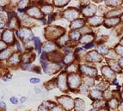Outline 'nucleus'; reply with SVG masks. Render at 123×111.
<instances>
[{"instance_id":"obj_1","label":"nucleus","mask_w":123,"mask_h":111,"mask_svg":"<svg viewBox=\"0 0 123 111\" xmlns=\"http://www.w3.org/2000/svg\"><path fill=\"white\" fill-rule=\"evenodd\" d=\"M58 101L61 103L63 106H64L66 110H70L73 108L74 106V102L69 97H61L58 99Z\"/></svg>"},{"instance_id":"obj_2","label":"nucleus","mask_w":123,"mask_h":111,"mask_svg":"<svg viewBox=\"0 0 123 111\" xmlns=\"http://www.w3.org/2000/svg\"><path fill=\"white\" fill-rule=\"evenodd\" d=\"M17 34L20 38H21L24 41L30 40L33 38L32 32L30 31L29 29H27V28H22L20 31H17Z\"/></svg>"},{"instance_id":"obj_3","label":"nucleus","mask_w":123,"mask_h":111,"mask_svg":"<svg viewBox=\"0 0 123 111\" xmlns=\"http://www.w3.org/2000/svg\"><path fill=\"white\" fill-rule=\"evenodd\" d=\"M68 83L71 88H76L80 83V77L76 74H71L68 77Z\"/></svg>"},{"instance_id":"obj_4","label":"nucleus","mask_w":123,"mask_h":111,"mask_svg":"<svg viewBox=\"0 0 123 111\" xmlns=\"http://www.w3.org/2000/svg\"><path fill=\"white\" fill-rule=\"evenodd\" d=\"M2 39L7 43H12L13 41V33L9 30L5 31L2 34Z\"/></svg>"},{"instance_id":"obj_5","label":"nucleus","mask_w":123,"mask_h":111,"mask_svg":"<svg viewBox=\"0 0 123 111\" xmlns=\"http://www.w3.org/2000/svg\"><path fill=\"white\" fill-rule=\"evenodd\" d=\"M58 87L60 89L64 91L67 88V83H66V76L64 74L60 75L58 78Z\"/></svg>"},{"instance_id":"obj_6","label":"nucleus","mask_w":123,"mask_h":111,"mask_svg":"<svg viewBox=\"0 0 123 111\" xmlns=\"http://www.w3.org/2000/svg\"><path fill=\"white\" fill-rule=\"evenodd\" d=\"M43 67L45 72H46V73H54V72H56L61 68L56 64H46Z\"/></svg>"},{"instance_id":"obj_7","label":"nucleus","mask_w":123,"mask_h":111,"mask_svg":"<svg viewBox=\"0 0 123 111\" xmlns=\"http://www.w3.org/2000/svg\"><path fill=\"white\" fill-rule=\"evenodd\" d=\"M64 17L68 20H73L78 17V12L74 10H68L64 12Z\"/></svg>"},{"instance_id":"obj_8","label":"nucleus","mask_w":123,"mask_h":111,"mask_svg":"<svg viewBox=\"0 0 123 111\" xmlns=\"http://www.w3.org/2000/svg\"><path fill=\"white\" fill-rule=\"evenodd\" d=\"M28 13L31 17H36V18H41L42 17V13L41 12L39 11L38 8H35V7H33L29 9L28 10Z\"/></svg>"},{"instance_id":"obj_9","label":"nucleus","mask_w":123,"mask_h":111,"mask_svg":"<svg viewBox=\"0 0 123 111\" xmlns=\"http://www.w3.org/2000/svg\"><path fill=\"white\" fill-rule=\"evenodd\" d=\"M81 70H82V73L89 74V75H95V74H97V71H96L95 69L89 67H87V66H82V67H81Z\"/></svg>"},{"instance_id":"obj_10","label":"nucleus","mask_w":123,"mask_h":111,"mask_svg":"<svg viewBox=\"0 0 123 111\" xmlns=\"http://www.w3.org/2000/svg\"><path fill=\"white\" fill-rule=\"evenodd\" d=\"M102 71H103V74H104V76L107 77V78H111V77H113L114 76H115L114 72L107 67H104L103 68H102Z\"/></svg>"},{"instance_id":"obj_11","label":"nucleus","mask_w":123,"mask_h":111,"mask_svg":"<svg viewBox=\"0 0 123 111\" xmlns=\"http://www.w3.org/2000/svg\"><path fill=\"white\" fill-rule=\"evenodd\" d=\"M102 20H103L102 17H94L90 18V19L89 20V22L92 25H98V24H100Z\"/></svg>"},{"instance_id":"obj_12","label":"nucleus","mask_w":123,"mask_h":111,"mask_svg":"<svg viewBox=\"0 0 123 111\" xmlns=\"http://www.w3.org/2000/svg\"><path fill=\"white\" fill-rule=\"evenodd\" d=\"M88 58L92 59V60H93V61H99V60H100V59H101L100 56L99 55L97 52L89 53V54L88 55Z\"/></svg>"},{"instance_id":"obj_13","label":"nucleus","mask_w":123,"mask_h":111,"mask_svg":"<svg viewBox=\"0 0 123 111\" xmlns=\"http://www.w3.org/2000/svg\"><path fill=\"white\" fill-rule=\"evenodd\" d=\"M84 24V22L82 20H74L72 23H71V28H73V29H75V28H79L81 27H82Z\"/></svg>"},{"instance_id":"obj_14","label":"nucleus","mask_w":123,"mask_h":111,"mask_svg":"<svg viewBox=\"0 0 123 111\" xmlns=\"http://www.w3.org/2000/svg\"><path fill=\"white\" fill-rule=\"evenodd\" d=\"M49 33H51V36L53 38H56L57 36L61 35V32H60V29L58 28H49L47 30Z\"/></svg>"},{"instance_id":"obj_15","label":"nucleus","mask_w":123,"mask_h":111,"mask_svg":"<svg viewBox=\"0 0 123 111\" xmlns=\"http://www.w3.org/2000/svg\"><path fill=\"white\" fill-rule=\"evenodd\" d=\"M119 22V19L118 18H112V19H109L107 20L106 22H105V25L107 27H111V26H114L117 24Z\"/></svg>"},{"instance_id":"obj_16","label":"nucleus","mask_w":123,"mask_h":111,"mask_svg":"<svg viewBox=\"0 0 123 111\" xmlns=\"http://www.w3.org/2000/svg\"><path fill=\"white\" fill-rule=\"evenodd\" d=\"M56 49L55 45L52 42H47L44 45V50L46 52H51V51L54 50Z\"/></svg>"},{"instance_id":"obj_17","label":"nucleus","mask_w":123,"mask_h":111,"mask_svg":"<svg viewBox=\"0 0 123 111\" xmlns=\"http://www.w3.org/2000/svg\"><path fill=\"white\" fill-rule=\"evenodd\" d=\"M96 11V9H95V6H90L86 8V10H83V13H85L87 16H90V15H92Z\"/></svg>"},{"instance_id":"obj_18","label":"nucleus","mask_w":123,"mask_h":111,"mask_svg":"<svg viewBox=\"0 0 123 111\" xmlns=\"http://www.w3.org/2000/svg\"><path fill=\"white\" fill-rule=\"evenodd\" d=\"M75 110L77 111H83L84 103L81 99H76L75 100Z\"/></svg>"},{"instance_id":"obj_19","label":"nucleus","mask_w":123,"mask_h":111,"mask_svg":"<svg viewBox=\"0 0 123 111\" xmlns=\"http://www.w3.org/2000/svg\"><path fill=\"white\" fill-rule=\"evenodd\" d=\"M19 62H20V57L18 54H14L10 59V63L11 64H16Z\"/></svg>"},{"instance_id":"obj_20","label":"nucleus","mask_w":123,"mask_h":111,"mask_svg":"<svg viewBox=\"0 0 123 111\" xmlns=\"http://www.w3.org/2000/svg\"><path fill=\"white\" fill-rule=\"evenodd\" d=\"M42 11H43L45 14H49V13H52L53 7L51 6H49V5L44 6L42 8Z\"/></svg>"},{"instance_id":"obj_21","label":"nucleus","mask_w":123,"mask_h":111,"mask_svg":"<svg viewBox=\"0 0 123 111\" xmlns=\"http://www.w3.org/2000/svg\"><path fill=\"white\" fill-rule=\"evenodd\" d=\"M92 38H93V36H92L91 35H86L82 38V39H81V42L82 43L89 42V41H90Z\"/></svg>"},{"instance_id":"obj_22","label":"nucleus","mask_w":123,"mask_h":111,"mask_svg":"<svg viewBox=\"0 0 123 111\" xmlns=\"http://www.w3.org/2000/svg\"><path fill=\"white\" fill-rule=\"evenodd\" d=\"M10 55V53L9 50H5L3 52L0 53V59H8L9 56Z\"/></svg>"},{"instance_id":"obj_23","label":"nucleus","mask_w":123,"mask_h":111,"mask_svg":"<svg viewBox=\"0 0 123 111\" xmlns=\"http://www.w3.org/2000/svg\"><path fill=\"white\" fill-rule=\"evenodd\" d=\"M91 95H92V97L96 98V99H99V98H100L102 96L101 92L97 91V90H92V92H91Z\"/></svg>"},{"instance_id":"obj_24","label":"nucleus","mask_w":123,"mask_h":111,"mask_svg":"<svg viewBox=\"0 0 123 111\" xmlns=\"http://www.w3.org/2000/svg\"><path fill=\"white\" fill-rule=\"evenodd\" d=\"M34 42L35 44V46H36V49L38 50V53H41V46H40V39L38 38H34Z\"/></svg>"},{"instance_id":"obj_25","label":"nucleus","mask_w":123,"mask_h":111,"mask_svg":"<svg viewBox=\"0 0 123 111\" xmlns=\"http://www.w3.org/2000/svg\"><path fill=\"white\" fill-rule=\"evenodd\" d=\"M108 105L111 108H112V109H116L117 106H118V101L114 99H111L109 102Z\"/></svg>"},{"instance_id":"obj_26","label":"nucleus","mask_w":123,"mask_h":111,"mask_svg":"<svg viewBox=\"0 0 123 111\" xmlns=\"http://www.w3.org/2000/svg\"><path fill=\"white\" fill-rule=\"evenodd\" d=\"M80 37V33L79 31H73L71 34V38L73 40H79V38Z\"/></svg>"},{"instance_id":"obj_27","label":"nucleus","mask_w":123,"mask_h":111,"mask_svg":"<svg viewBox=\"0 0 123 111\" xmlns=\"http://www.w3.org/2000/svg\"><path fill=\"white\" fill-rule=\"evenodd\" d=\"M109 63H110V64H111V67L114 69V70L119 71V67H118V63L115 62V61H114V60H111Z\"/></svg>"},{"instance_id":"obj_28","label":"nucleus","mask_w":123,"mask_h":111,"mask_svg":"<svg viewBox=\"0 0 123 111\" xmlns=\"http://www.w3.org/2000/svg\"><path fill=\"white\" fill-rule=\"evenodd\" d=\"M73 60V55L72 54H68V55L64 58V62L66 64H69Z\"/></svg>"},{"instance_id":"obj_29","label":"nucleus","mask_w":123,"mask_h":111,"mask_svg":"<svg viewBox=\"0 0 123 111\" xmlns=\"http://www.w3.org/2000/svg\"><path fill=\"white\" fill-rule=\"evenodd\" d=\"M28 1H21L19 3V7L20 9H21V10H24L25 8H26V6H28Z\"/></svg>"},{"instance_id":"obj_30","label":"nucleus","mask_w":123,"mask_h":111,"mask_svg":"<svg viewBox=\"0 0 123 111\" xmlns=\"http://www.w3.org/2000/svg\"><path fill=\"white\" fill-rule=\"evenodd\" d=\"M98 51H99V53H107V48L105 46H100V47H98Z\"/></svg>"},{"instance_id":"obj_31","label":"nucleus","mask_w":123,"mask_h":111,"mask_svg":"<svg viewBox=\"0 0 123 111\" xmlns=\"http://www.w3.org/2000/svg\"><path fill=\"white\" fill-rule=\"evenodd\" d=\"M68 1H55L54 3L55 5L56 6H64L68 3Z\"/></svg>"},{"instance_id":"obj_32","label":"nucleus","mask_w":123,"mask_h":111,"mask_svg":"<svg viewBox=\"0 0 123 111\" xmlns=\"http://www.w3.org/2000/svg\"><path fill=\"white\" fill-rule=\"evenodd\" d=\"M67 41H68V37L67 36H64V37H62L61 39H60L59 43L61 45H64L66 42H67Z\"/></svg>"},{"instance_id":"obj_33","label":"nucleus","mask_w":123,"mask_h":111,"mask_svg":"<svg viewBox=\"0 0 123 111\" xmlns=\"http://www.w3.org/2000/svg\"><path fill=\"white\" fill-rule=\"evenodd\" d=\"M76 69H77L76 66L71 65V66H70V67H69L68 68V71H70V72H72V71H75V70H76Z\"/></svg>"},{"instance_id":"obj_34","label":"nucleus","mask_w":123,"mask_h":111,"mask_svg":"<svg viewBox=\"0 0 123 111\" xmlns=\"http://www.w3.org/2000/svg\"><path fill=\"white\" fill-rule=\"evenodd\" d=\"M122 12V10H119V11H118V10H115V11H112V12H110V13H108V15L107 16H109L110 14H111V16H116V15H118L119 13H121Z\"/></svg>"},{"instance_id":"obj_35","label":"nucleus","mask_w":123,"mask_h":111,"mask_svg":"<svg viewBox=\"0 0 123 111\" xmlns=\"http://www.w3.org/2000/svg\"><path fill=\"white\" fill-rule=\"evenodd\" d=\"M117 53H118V54H121V55H123V47L122 46H118L117 47Z\"/></svg>"},{"instance_id":"obj_36","label":"nucleus","mask_w":123,"mask_h":111,"mask_svg":"<svg viewBox=\"0 0 123 111\" xmlns=\"http://www.w3.org/2000/svg\"><path fill=\"white\" fill-rule=\"evenodd\" d=\"M10 101H11V103H13V104H17V99L16 98V97H11L10 98Z\"/></svg>"},{"instance_id":"obj_37","label":"nucleus","mask_w":123,"mask_h":111,"mask_svg":"<svg viewBox=\"0 0 123 111\" xmlns=\"http://www.w3.org/2000/svg\"><path fill=\"white\" fill-rule=\"evenodd\" d=\"M6 45L4 42H2V41H0V51L6 49Z\"/></svg>"},{"instance_id":"obj_38","label":"nucleus","mask_w":123,"mask_h":111,"mask_svg":"<svg viewBox=\"0 0 123 111\" xmlns=\"http://www.w3.org/2000/svg\"><path fill=\"white\" fill-rule=\"evenodd\" d=\"M30 82H32V83H38V82H40V80L38 79V78H31L30 79Z\"/></svg>"},{"instance_id":"obj_39","label":"nucleus","mask_w":123,"mask_h":111,"mask_svg":"<svg viewBox=\"0 0 123 111\" xmlns=\"http://www.w3.org/2000/svg\"><path fill=\"white\" fill-rule=\"evenodd\" d=\"M51 111H62V109L60 106H56L54 108H53Z\"/></svg>"},{"instance_id":"obj_40","label":"nucleus","mask_w":123,"mask_h":111,"mask_svg":"<svg viewBox=\"0 0 123 111\" xmlns=\"http://www.w3.org/2000/svg\"><path fill=\"white\" fill-rule=\"evenodd\" d=\"M93 46H94V44H93V43H90V44H87V45H86V46H85V48H86V49H90V48H92V47H93Z\"/></svg>"},{"instance_id":"obj_41","label":"nucleus","mask_w":123,"mask_h":111,"mask_svg":"<svg viewBox=\"0 0 123 111\" xmlns=\"http://www.w3.org/2000/svg\"><path fill=\"white\" fill-rule=\"evenodd\" d=\"M38 111H48L47 110V108L45 107L44 106H42L39 107V110H38Z\"/></svg>"},{"instance_id":"obj_42","label":"nucleus","mask_w":123,"mask_h":111,"mask_svg":"<svg viewBox=\"0 0 123 111\" xmlns=\"http://www.w3.org/2000/svg\"><path fill=\"white\" fill-rule=\"evenodd\" d=\"M103 105H104V102H102V101H101V102H100V103H97H97H95V104H94V106H95L96 107H100L101 106H103Z\"/></svg>"},{"instance_id":"obj_43","label":"nucleus","mask_w":123,"mask_h":111,"mask_svg":"<svg viewBox=\"0 0 123 111\" xmlns=\"http://www.w3.org/2000/svg\"><path fill=\"white\" fill-rule=\"evenodd\" d=\"M3 20H4V17H3V15L0 13V22H3Z\"/></svg>"},{"instance_id":"obj_44","label":"nucleus","mask_w":123,"mask_h":111,"mask_svg":"<svg viewBox=\"0 0 123 111\" xmlns=\"http://www.w3.org/2000/svg\"><path fill=\"white\" fill-rule=\"evenodd\" d=\"M119 64L122 66V67H123V58H122L121 59L119 60Z\"/></svg>"},{"instance_id":"obj_45","label":"nucleus","mask_w":123,"mask_h":111,"mask_svg":"<svg viewBox=\"0 0 123 111\" xmlns=\"http://www.w3.org/2000/svg\"><path fill=\"white\" fill-rule=\"evenodd\" d=\"M25 66H24V67H23L24 69H28L29 67V64H25Z\"/></svg>"},{"instance_id":"obj_46","label":"nucleus","mask_w":123,"mask_h":111,"mask_svg":"<svg viewBox=\"0 0 123 111\" xmlns=\"http://www.w3.org/2000/svg\"><path fill=\"white\" fill-rule=\"evenodd\" d=\"M119 110H122V111H123V103H122L121 105H120V106H119Z\"/></svg>"},{"instance_id":"obj_47","label":"nucleus","mask_w":123,"mask_h":111,"mask_svg":"<svg viewBox=\"0 0 123 111\" xmlns=\"http://www.w3.org/2000/svg\"><path fill=\"white\" fill-rule=\"evenodd\" d=\"M100 111H107V110H105V109H102V110H100Z\"/></svg>"},{"instance_id":"obj_48","label":"nucleus","mask_w":123,"mask_h":111,"mask_svg":"<svg viewBox=\"0 0 123 111\" xmlns=\"http://www.w3.org/2000/svg\"><path fill=\"white\" fill-rule=\"evenodd\" d=\"M90 111H96V110H91Z\"/></svg>"},{"instance_id":"obj_49","label":"nucleus","mask_w":123,"mask_h":111,"mask_svg":"<svg viewBox=\"0 0 123 111\" xmlns=\"http://www.w3.org/2000/svg\"><path fill=\"white\" fill-rule=\"evenodd\" d=\"M122 44L123 45V39H122Z\"/></svg>"},{"instance_id":"obj_50","label":"nucleus","mask_w":123,"mask_h":111,"mask_svg":"<svg viewBox=\"0 0 123 111\" xmlns=\"http://www.w3.org/2000/svg\"><path fill=\"white\" fill-rule=\"evenodd\" d=\"M2 10V7H1V6H0V10Z\"/></svg>"},{"instance_id":"obj_51","label":"nucleus","mask_w":123,"mask_h":111,"mask_svg":"<svg viewBox=\"0 0 123 111\" xmlns=\"http://www.w3.org/2000/svg\"><path fill=\"white\" fill-rule=\"evenodd\" d=\"M122 99H123V93H122Z\"/></svg>"},{"instance_id":"obj_52","label":"nucleus","mask_w":123,"mask_h":111,"mask_svg":"<svg viewBox=\"0 0 123 111\" xmlns=\"http://www.w3.org/2000/svg\"><path fill=\"white\" fill-rule=\"evenodd\" d=\"M0 38H1V35H0Z\"/></svg>"},{"instance_id":"obj_53","label":"nucleus","mask_w":123,"mask_h":111,"mask_svg":"<svg viewBox=\"0 0 123 111\" xmlns=\"http://www.w3.org/2000/svg\"><path fill=\"white\" fill-rule=\"evenodd\" d=\"M122 20H123V16H122Z\"/></svg>"}]
</instances>
